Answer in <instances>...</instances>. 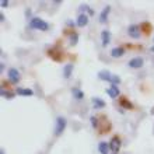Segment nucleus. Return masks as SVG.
<instances>
[{
  "mask_svg": "<svg viewBox=\"0 0 154 154\" xmlns=\"http://www.w3.org/2000/svg\"><path fill=\"white\" fill-rule=\"evenodd\" d=\"M111 83H112V85H116V84H119V83H121V77H119V76H114V74H112V79H111Z\"/></svg>",
  "mask_w": 154,
  "mask_h": 154,
  "instance_id": "obj_18",
  "label": "nucleus"
},
{
  "mask_svg": "<svg viewBox=\"0 0 154 154\" xmlns=\"http://www.w3.org/2000/svg\"><path fill=\"white\" fill-rule=\"evenodd\" d=\"M143 63H144V60H143L142 57H133L132 60H129L128 66L132 67V69H140V67L143 66Z\"/></svg>",
  "mask_w": 154,
  "mask_h": 154,
  "instance_id": "obj_6",
  "label": "nucleus"
},
{
  "mask_svg": "<svg viewBox=\"0 0 154 154\" xmlns=\"http://www.w3.org/2000/svg\"><path fill=\"white\" fill-rule=\"evenodd\" d=\"M93 106L95 108V109H101V108H104V106H105V102L102 101L101 98L93 97Z\"/></svg>",
  "mask_w": 154,
  "mask_h": 154,
  "instance_id": "obj_10",
  "label": "nucleus"
},
{
  "mask_svg": "<svg viewBox=\"0 0 154 154\" xmlns=\"http://www.w3.org/2000/svg\"><path fill=\"white\" fill-rule=\"evenodd\" d=\"M91 125H93V128H98V119H97V116H91Z\"/></svg>",
  "mask_w": 154,
  "mask_h": 154,
  "instance_id": "obj_20",
  "label": "nucleus"
},
{
  "mask_svg": "<svg viewBox=\"0 0 154 154\" xmlns=\"http://www.w3.org/2000/svg\"><path fill=\"white\" fill-rule=\"evenodd\" d=\"M72 70H73V65H72V63L66 65L65 69H63V77H65V79H69V77L72 76Z\"/></svg>",
  "mask_w": 154,
  "mask_h": 154,
  "instance_id": "obj_16",
  "label": "nucleus"
},
{
  "mask_svg": "<svg viewBox=\"0 0 154 154\" xmlns=\"http://www.w3.org/2000/svg\"><path fill=\"white\" fill-rule=\"evenodd\" d=\"M72 38H73V39H70V44H72V45H76V42H77V35L74 34Z\"/></svg>",
  "mask_w": 154,
  "mask_h": 154,
  "instance_id": "obj_21",
  "label": "nucleus"
},
{
  "mask_svg": "<svg viewBox=\"0 0 154 154\" xmlns=\"http://www.w3.org/2000/svg\"><path fill=\"white\" fill-rule=\"evenodd\" d=\"M106 94H108L111 98H116L118 95H119V90H118L116 85H111L109 88H106Z\"/></svg>",
  "mask_w": 154,
  "mask_h": 154,
  "instance_id": "obj_11",
  "label": "nucleus"
},
{
  "mask_svg": "<svg viewBox=\"0 0 154 154\" xmlns=\"http://www.w3.org/2000/svg\"><path fill=\"white\" fill-rule=\"evenodd\" d=\"M7 76H8V80L11 81L13 84H16V83H18L20 81V72L17 69H10L7 72Z\"/></svg>",
  "mask_w": 154,
  "mask_h": 154,
  "instance_id": "obj_4",
  "label": "nucleus"
},
{
  "mask_svg": "<svg viewBox=\"0 0 154 154\" xmlns=\"http://www.w3.org/2000/svg\"><path fill=\"white\" fill-rule=\"evenodd\" d=\"M2 95H3V97L6 95V97L10 98V97H11V93H7V91H4V90H2Z\"/></svg>",
  "mask_w": 154,
  "mask_h": 154,
  "instance_id": "obj_22",
  "label": "nucleus"
},
{
  "mask_svg": "<svg viewBox=\"0 0 154 154\" xmlns=\"http://www.w3.org/2000/svg\"><path fill=\"white\" fill-rule=\"evenodd\" d=\"M72 94L76 100H83V97H84V93L80 88H72Z\"/></svg>",
  "mask_w": 154,
  "mask_h": 154,
  "instance_id": "obj_17",
  "label": "nucleus"
},
{
  "mask_svg": "<svg viewBox=\"0 0 154 154\" xmlns=\"http://www.w3.org/2000/svg\"><path fill=\"white\" fill-rule=\"evenodd\" d=\"M65 128H66V119H65V118H62V116H59V118L56 119V128H55V134H56V136L62 134V133H63V130H65Z\"/></svg>",
  "mask_w": 154,
  "mask_h": 154,
  "instance_id": "obj_3",
  "label": "nucleus"
},
{
  "mask_svg": "<svg viewBox=\"0 0 154 154\" xmlns=\"http://www.w3.org/2000/svg\"><path fill=\"white\" fill-rule=\"evenodd\" d=\"M29 27L32 29H39V31H48L49 29L48 23L44 21L42 18H38V17H35V18H32V20L29 21Z\"/></svg>",
  "mask_w": 154,
  "mask_h": 154,
  "instance_id": "obj_1",
  "label": "nucleus"
},
{
  "mask_svg": "<svg viewBox=\"0 0 154 154\" xmlns=\"http://www.w3.org/2000/svg\"><path fill=\"white\" fill-rule=\"evenodd\" d=\"M0 4H2V7H7L8 2H7V0H2V2H0Z\"/></svg>",
  "mask_w": 154,
  "mask_h": 154,
  "instance_id": "obj_23",
  "label": "nucleus"
},
{
  "mask_svg": "<svg viewBox=\"0 0 154 154\" xmlns=\"http://www.w3.org/2000/svg\"><path fill=\"white\" fill-rule=\"evenodd\" d=\"M150 51H151V52L154 53V45H153V46H151V48H150Z\"/></svg>",
  "mask_w": 154,
  "mask_h": 154,
  "instance_id": "obj_24",
  "label": "nucleus"
},
{
  "mask_svg": "<svg viewBox=\"0 0 154 154\" xmlns=\"http://www.w3.org/2000/svg\"><path fill=\"white\" fill-rule=\"evenodd\" d=\"M87 24H88V16L81 13L80 16L77 17V27H85Z\"/></svg>",
  "mask_w": 154,
  "mask_h": 154,
  "instance_id": "obj_8",
  "label": "nucleus"
},
{
  "mask_svg": "<svg viewBox=\"0 0 154 154\" xmlns=\"http://www.w3.org/2000/svg\"><path fill=\"white\" fill-rule=\"evenodd\" d=\"M17 94L24 95V97H31V95H34V91L29 88H17Z\"/></svg>",
  "mask_w": 154,
  "mask_h": 154,
  "instance_id": "obj_13",
  "label": "nucleus"
},
{
  "mask_svg": "<svg viewBox=\"0 0 154 154\" xmlns=\"http://www.w3.org/2000/svg\"><path fill=\"white\" fill-rule=\"evenodd\" d=\"M109 41H111V32L108 31V29H102V32H101V44H102V46H106V45L109 44Z\"/></svg>",
  "mask_w": 154,
  "mask_h": 154,
  "instance_id": "obj_7",
  "label": "nucleus"
},
{
  "mask_svg": "<svg viewBox=\"0 0 154 154\" xmlns=\"http://www.w3.org/2000/svg\"><path fill=\"white\" fill-rule=\"evenodd\" d=\"M98 77H100L101 80H105V81H109V83H111L112 74H111L108 70H102V72H100V73H98Z\"/></svg>",
  "mask_w": 154,
  "mask_h": 154,
  "instance_id": "obj_12",
  "label": "nucleus"
},
{
  "mask_svg": "<svg viewBox=\"0 0 154 154\" xmlns=\"http://www.w3.org/2000/svg\"><path fill=\"white\" fill-rule=\"evenodd\" d=\"M128 35L133 39H139L140 38V27L137 24H132L128 27Z\"/></svg>",
  "mask_w": 154,
  "mask_h": 154,
  "instance_id": "obj_2",
  "label": "nucleus"
},
{
  "mask_svg": "<svg viewBox=\"0 0 154 154\" xmlns=\"http://www.w3.org/2000/svg\"><path fill=\"white\" fill-rule=\"evenodd\" d=\"M123 53H125V49L123 48H114L111 51V56L112 57H121L123 56Z\"/></svg>",
  "mask_w": 154,
  "mask_h": 154,
  "instance_id": "obj_14",
  "label": "nucleus"
},
{
  "mask_svg": "<svg viewBox=\"0 0 154 154\" xmlns=\"http://www.w3.org/2000/svg\"><path fill=\"white\" fill-rule=\"evenodd\" d=\"M153 41H154V38H153Z\"/></svg>",
  "mask_w": 154,
  "mask_h": 154,
  "instance_id": "obj_25",
  "label": "nucleus"
},
{
  "mask_svg": "<svg viewBox=\"0 0 154 154\" xmlns=\"http://www.w3.org/2000/svg\"><path fill=\"white\" fill-rule=\"evenodd\" d=\"M121 104H122V106H125V108H129V109L132 108V104H130L129 101H126L125 98H122L121 100Z\"/></svg>",
  "mask_w": 154,
  "mask_h": 154,
  "instance_id": "obj_19",
  "label": "nucleus"
},
{
  "mask_svg": "<svg viewBox=\"0 0 154 154\" xmlns=\"http://www.w3.org/2000/svg\"><path fill=\"white\" fill-rule=\"evenodd\" d=\"M121 144H122V142H121V139L118 137V136L112 137V140H111V143H109L111 151H112L114 154H116L118 151H119V149H121Z\"/></svg>",
  "mask_w": 154,
  "mask_h": 154,
  "instance_id": "obj_5",
  "label": "nucleus"
},
{
  "mask_svg": "<svg viewBox=\"0 0 154 154\" xmlns=\"http://www.w3.org/2000/svg\"><path fill=\"white\" fill-rule=\"evenodd\" d=\"M98 150L101 154H109L111 153V147H109V143L106 142H101L98 144Z\"/></svg>",
  "mask_w": 154,
  "mask_h": 154,
  "instance_id": "obj_9",
  "label": "nucleus"
},
{
  "mask_svg": "<svg viewBox=\"0 0 154 154\" xmlns=\"http://www.w3.org/2000/svg\"><path fill=\"white\" fill-rule=\"evenodd\" d=\"M109 10H111V7H109V6H106V7L101 11V16H100V23H105V21L108 20V13H109Z\"/></svg>",
  "mask_w": 154,
  "mask_h": 154,
  "instance_id": "obj_15",
  "label": "nucleus"
}]
</instances>
